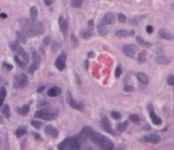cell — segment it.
Segmentation results:
<instances>
[{"instance_id":"cell-16","label":"cell","mask_w":174,"mask_h":150,"mask_svg":"<svg viewBox=\"0 0 174 150\" xmlns=\"http://www.w3.org/2000/svg\"><path fill=\"white\" fill-rule=\"evenodd\" d=\"M91 128L90 127H84L83 128V130H82V132H81V135L78 136L79 137V139H81V142L82 141H84V139H86V138H89V136H90V134H91Z\"/></svg>"},{"instance_id":"cell-35","label":"cell","mask_w":174,"mask_h":150,"mask_svg":"<svg viewBox=\"0 0 174 150\" xmlns=\"http://www.w3.org/2000/svg\"><path fill=\"white\" fill-rule=\"evenodd\" d=\"M127 125H128V122H123V123L119 124V125H117V131H119V132H122V131L127 128Z\"/></svg>"},{"instance_id":"cell-49","label":"cell","mask_w":174,"mask_h":150,"mask_svg":"<svg viewBox=\"0 0 174 150\" xmlns=\"http://www.w3.org/2000/svg\"><path fill=\"white\" fill-rule=\"evenodd\" d=\"M93 26H94V21H93V20H90V21H89V27H90V28H93Z\"/></svg>"},{"instance_id":"cell-52","label":"cell","mask_w":174,"mask_h":150,"mask_svg":"<svg viewBox=\"0 0 174 150\" xmlns=\"http://www.w3.org/2000/svg\"><path fill=\"white\" fill-rule=\"evenodd\" d=\"M0 122H3V119H1V118H0Z\"/></svg>"},{"instance_id":"cell-5","label":"cell","mask_w":174,"mask_h":150,"mask_svg":"<svg viewBox=\"0 0 174 150\" xmlns=\"http://www.w3.org/2000/svg\"><path fill=\"white\" fill-rule=\"evenodd\" d=\"M26 84H27V76H26L25 73L20 72V73H18V75L14 77V86H16L17 89H21V87H24Z\"/></svg>"},{"instance_id":"cell-33","label":"cell","mask_w":174,"mask_h":150,"mask_svg":"<svg viewBox=\"0 0 174 150\" xmlns=\"http://www.w3.org/2000/svg\"><path fill=\"white\" fill-rule=\"evenodd\" d=\"M3 113L5 115L6 118H10L11 113H10V106H8V105H4V106H3Z\"/></svg>"},{"instance_id":"cell-12","label":"cell","mask_w":174,"mask_h":150,"mask_svg":"<svg viewBox=\"0 0 174 150\" xmlns=\"http://www.w3.org/2000/svg\"><path fill=\"white\" fill-rule=\"evenodd\" d=\"M66 101H68L69 105H70V106H72L74 109H76V110H79V111L82 110V105H81L79 103H77V102H76V101L72 98V96H71V94H70V92H69V94H68V96H66Z\"/></svg>"},{"instance_id":"cell-45","label":"cell","mask_w":174,"mask_h":150,"mask_svg":"<svg viewBox=\"0 0 174 150\" xmlns=\"http://www.w3.org/2000/svg\"><path fill=\"white\" fill-rule=\"evenodd\" d=\"M124 90H126L127 92H129V91H133L134 87H133V86H126V87H124Z\"/></svg>"},{"instance_id":"cell-28","label":"cell","mask_w":174,"mask_h":150,"mask_svg":"<svg viewBox=\"0 0 174 150\" xmlns=\"http://www.w3.org/2000/svg\"><path fill=\"white\" fill-rule=\"evenodd\" d=\"M136 42H137L140 45L144 46V47H151V46H152V44H151V43H147L146 40H143L141 37H137V38H136Z\"/></svg>"},{"instance_id":"cell-46","label":"cell","mask_w":174,"mask_h":150,"mask_svg":"<svg viewBox=\"0 0 174 150\" xmlns=\"http://www.w3.org/2000/svg\"><path fill=\"white\" fill-rule=\"evenodd\" d=\"M49 43H50V37H46L44 39V45H49Z\"/></svg>"},{"instance_id":"cell-36","label":"cell","mask_w":174,"mask_h":150,"mask_svg":"<svg viewBox=\"0 0 174 150\" xmlns=\"http://www.w3.org/2000/svg\"><path fill=\"white\" fill-rule=\"evenodd\" d=\"M111 117L117 121V119L121 118V113H120V112H116V111H111Z\"/></svg>"},{"instance_id":"cell-32","label":"cell","mask_w":174,"mask_h":150,"mask_svg":"<svg viewBox=\"0 0 174 150\" xmlns=\"http://www.w3.org/2000/svg\"><path fill=\"white\" fill-rule=\"evenodd\" d=\"M137 61H139V63H144V62H146V52H144V51L140 52Z\"/></svg>"},{"instance_id":"cell-30","label":"cell","mask_w":174,"mask_h":150,"mask_svg":"<svg viewBox=\"0 0 174 150\" xmlns=\"http://www.w3.org/2000/svg\"><path fill=\"white\" fill-rule=\"evenodd\" d=\"M25 134H26V129H25L24 127L18 128L17 131H16V136H17V137H21V136H24Z\"/></svg>"},{"instance_id":"cell-21","label":"cell","mask_w":174,"mask_h":150,"mask_svg":"<svg viewBox=\"0 0 174 150\" xmlns=\"http://www.w3.org/2000/svg\"><path fill=\"white\" fill-rule=\"evenodd\" d=\"M136 77H137V79H139L142 84H148V82H149L148 76H147V75H144V73H142V72L137 73V75H136Z\"/></svg>"},{"instance_id":"cell-2","label":"cell","mask_w":174,"mask_h":150,"mask_svg":"<svg viewBox=\"0 0 174 150\" xmlns=\"http://www.w3.org/2000/svg\"><path fill=\"white\" fill-rule=\"evenodd\" d=\"M79 146H81L79 137H69L58 145V149L59 150H77L79 149Z\"/></svg>"},{"instance_id":"cell-6","label":"cell","mask_w":174,"mask_h":150,"mask_svg":"<svg viewBox=\"0 0 174 150\" xmlns=\"http://www.w3.org/2000/svg\"><path fill=\"white\" fill-rule=\"evenodd\" d=\"M39 63H40L39 54L37 53V51L32 50V63H31L30 68H28V71H30L31 73H32V72H35V71L39 68Z\"/></svg>"},{"instance_id":"cell-29","label":"cell","mask_w":174,"mask_h":150,"mask_svg":"<svg viewBox=\"0 0 174 150\" xmlns=\"http://www.w3.org/2000/svg\"><path fill=\"white\" fill-rule=\"evenodd\" d=\"M155 61L159 64H168L169 63V59L168 58H165V57H156Z\"/></svg>"},{"instance_id":"cell-20","label":"cell","mask_w":174,"mask_h":150,"mask_svg":"<svg viewBox=\"0 0 174 150\" xmlns=\"http://www.w3.org/2000/svg\"><path fill=\"white\" fill-rule=\"evenodd\" d=\"M116 36L117 37H132L134 36V31H126V30H119V31H116Z\"/></svg>"},{"instance_id":"cell-51","label":"cell","mask_w":174,"mask_h":150,"mask_svg":"<svg viewBox=\"0 0 174 150\" xmlns=\"http://www.w3.org/2000/svg\"><path fill=\"white\" fill-rule=\"evenodd\" d=\"M0 17H1V18H6V17H7V15H6V14H5V13H1V14H0Z\"/></svg>"},{"instance_id":"cell-41","label":"cell","mask_w":174,"mask_h":150,"mask_svg":"<svg viewBox=\"0 0 174 150\" xmlns=\"http://www.w3.org/2000/svg\"><path fill=\"white\" fill-rule=\"evenodd\" d=\"M119 20H120L121 23H124V21H126V17H124V14L120 13V14H119Z\"/></svg>"},{"instance_id":"cell-40","label":"cell","mask_w":174,"mask_h":150,"mask_svg":"<svg viewBox=\"0 0 174 150\" xmlns=\"http://www.w3.org/2000/svg\"><path fill=\"white\" fill-rule=\"evenodd\" d=\"M167 83H168L169 85H173V86H174V76H170V77L168 78Z\"/></svg>"},{"instance_id":"cell-37","label":"cell","mask_w":174,"mask_h":150,"mask_svg":"<svg viewBox=\"0 0 174 150\" xmlns=\"http://www.w3.org/2000/svg\"><path fill=\"white\" fill-rule=\"evenodd\" d=\"M31 124H32V127H35L36 129H39V128L42 127V122H39V121H32Z\"/></svg>"},{"instance_id":"cell-18","label":"cell","mask_w":174,"mask_h":150,"mask_svg":"<svg viewBox=\"0 0 174 150\" xmlns=\"http://www.w3.org/2000/svg\"><path fill=\"white\" fill-rule=\"evenodd\" d=\"M59 27H61V31L63 32L64 37H65L66 32H68V21L63 17H59Z\"/></svg>"},{"instance_id":"cell-13","label":"cell","mask_w":174,"mask_h":150,"mask_svg":"<svg viewBox=\"0 0 174 150\" xmlns=\"http://www.w3.org/2000/svg\"><path fill=\"white\" fill-rule=\"evenodd\" d=\"M101 125H102V128H103L107 132H109V134H114V130L111 129V124H110L109 119H108L107 117H103V118H102V121H101Z\"/></svg>"},{"instance_id":"cell-8","label":"cell","mask_w":174,"mask_h":150,"mask_svg":"<svg viewBox=\"0 0 174 150\" xmlns=\"http://www.w3.org/2000/svg\"><path fill=\"white\" fill-rule=\"evenodd\" d=\"M97 144H98L102 149H105V150H110V149L114 148V143H112L109 138H107L105 136H102V135H101V137H100Z\"/></svg>"},{"instance_id":"cell-25","label":"cell","mask_w":174,"mask_h":150,"mask_svg":"<svg viewBox=\"0 0 174 150\" xmlns=\"http://www.w3.org/2000/svg\"><path fill=\"white\" fill-rule=\"evenodd\" d=\"M6 98V89L5 87H0V108L4 104V101Z\"/></svg>"},{"instance_id":"cell-24","label":"cell","mask_w":174,"mask_h":150,"mask_svg":"<svg viewBox=\"0 0 174 150\" xmlns=\"http://www.w3.org/2000/svg\"><path fill=\"white\" fill-rule=\"evenodd\" d=\"M91 30H82L81 31V37L83 38V39H89V38H91Z\"/></svg>"},{"instance_id":"cell-42","label":"cell","mask_w":174,"mask_h":150,"mask_svg":"<svg viewBox=\"0 0 174 150\" xmlns=\"http://www.w3.org/2000/svg\"><path fill=\"white\" fill-rule=\"evenodd\" d=\"M71 40H72V45H74V47H76L77 46V39H76V37L72 35L71 36Z\"/></svg>"},{"instance_id":"cell-4","label":"cell","mask_w":174,"mask_h":150,"mask_svg":"<svg viewBox=\"0 0 174 150\" xmlns=\"http://www.w3.org/2000/svg\"><path fill=\"white\" fill-rule=\"evenodd\" d=\"M36 117L37 118H42L44 119V121H51V119H53L56 117V113L51 112L49 109H40L38 111H36Z\"/></svg>"},{"instance_id":"cell-3","label":"cell","mask_w":174,"mask_h":150,"mask_svg":"<svg viewBox=\"0 0 174 150\" xmlns=\"http://www.w3.org/2000/svg\"><path fill=\"white\" fill-rule=\"evenodd\" d=\"M10 47H11V50H12L13 52L17 53L16 56L19 58V61L26 65V63L28 62V56H27L26 52L23 50V47L20 46V44H19L18 42H17V43H11V44H10Z\"/></svg>"},{"instance_id":"cell-39","label":"cell","mask_w":174,"mask_h":150,"mask_svg":"<svg viewBox=\"0 0 174 150\" xmlns=\"http://www.w3.org/2000/svg\"><path fill=\"white\" fill-rule=\"evenodd\" d=\"M14 61H16V63H17V65H18V66H20V68H24V66H25V64H24V63H21V62L19 61V58H18L17 56H14Z\"/></svg>"},{"instance_id":"cell-43","label":"cell","mask_w":174,"mask_h":150,"mask_svg":"<svg viewBox=\"0 0 174 150\" xmlns=\"http://www.w3.org/2000/svg\"><path fill=\"white\" fill-rule=\"evenodd\" d=\"M44 90H45V86H40V87L37 89V92H38V94H42V92L44 91Z\"/></svg>"},{"instance_id":"cell-11","label":"cell","mask_w":174,"mask_h":150,"mask_svg":"<svg viewBox=\"0 0 174 150\" xmlns=\"http://www.w3.org/2000/svg\"><path fill=\"white\" fill-rule=\"evenodd\" d=\"M142 141L149 142V143H153V144H156V143L160 142V136L156 135V134H151V135H147V136H143Z\"/></svg>"},{"instance_id":"cell-15","label":"cell","mask_w":174,"mask_h":150,"mask_svg":"<svg viewBox=\"0 0 174 150\" xmlns=\"http://www.w3.org/2000/svg\"><path fill=\"white\" fill-rule=\"evenodd\" d=\"M159 35H160L161 38H163V39H166V40H172V39H174V36H173L169 31H167L166 28H160V30H159Z\"/></svg>"},{"instance_id":"cell-10","label":"cell","mask_w":174,"mask_h":150,"mask_svg":"<svg viewBox=\"0 0 174 150\" xmlns=\"http://www.w3.org/2000/svg\"><path fill=\"white\" fill-rule=\"evenodd\" d=\"M136 52H137V47H136L135 45L129 44V45H126V46L123 47V53H124L127 57H134Z\"/></svg>"},{"instance_id":"cell-38","label":"cell","mask_w":174,"mask_h":150,"mask_svg":"<svg viewBox=\"0 0 174 150\" xmlns=\"http://www.w3.org/2000/svg\"><path fill=\"white\" fill-rule=\"evenodd\" d=\"M121 72H122L121 66H117V68H116V70H115V77H116V78H119V77L121 76Z\"/></svg>"},{"instance_id":"cell-50","label":"cell","mask_w":174,"mask_h":150,"mask_svg":"<svg viewBox=\"0 0 174 150\" xmlns=\"http://www.w3.org/2000/svg\"><path fill=\"white\" fill-rule=\"evenodd\" d=\"M88 56H89V58H93V57H95V53H94V52L91 51V52H90V53H89Z\"/></svg>"},{"instance_id":"cell-17","label":"cell","mask_w":174,"mask_h":150,"mask_svg":"<svg viewBox=\"0 0 174 150\" xmlns=\"http://www.w3.org/2000/svg\"><path fill=\"white\" fill-rule=\"evenodd\" d=\"M114 21H115V17H114V14H112L111 12L105 13V15H104L103 19H102V24H104V25L114 24Z\"/></svg>"},{"instance_id":"cell-48","label":"cell","mask_w":174,"mask_h":150,"mask_svg":"<svg viewBox=\"0 0 174 150\" xmlns=\"http://www.w3.org/2000/svg\"><path fill=\"white\" fill-rule=\"evenodd\" d=\"M4 66H5V68H7L8 70H12V65H8V64H6V63H4Z\"/></svg>"},{"instance_id":"cell-9","label":"cell","mask_w":174,"mask_h":150,"mask_svg":"<svg viewBox=\"0 0 174 150\" xmlns=\"http://www.w3.org/2000/svg\"><path fill=\"white\" fill-rule=\"evenodd\" d=\"M147 109H148V111H149V116H151V118H152L153 124H155V125H160V124L162 123V121H161V118H160L159 116H156V115H155L153 106L149 104V105L147 106Z\"/></svg>"},{"instance_id":"cell-19","label":"cell","mask_w":174,"mask_h":150,"mask_svg":"<svg viewBox=\"0 0 174 150\" xmlns=\"http://www.w3.org/2000/svg\"><path fill=\"white\" fill-rule=\"evenodd\" d=\"M45 132H46L47 135L54 137V138L58 136V130H57L54 127H52V125H47V127L45 128Z\"/></svg>"},{"instance_id":"cell-23","label":"cell","mask_w":174,"mask_h":150,"mask_svg":"<svg viewBox=\"0 0 174 150\" xmlns=\"http://www.w3.org/2000/svg\"><path fill=\"white\" fill-rule=\"evenodd\" d=\"M28 111H30V105H27V104L21 106L20 109H18V113L21 115V116H26L28 113Z\"/></svg>"},{"instance_id":"cell-34","label":"cell","mask_w":174,"mask_h":150,"mask_svg":"<svg viewBox=\"0 0 174 150\" xmlns=\"http://www.w3.org/2000/svg\"><path fill=\"white\" fill-rule=\"evenodd\" d=\"M129 121H132L133 123H139L140 122V117H139V115H130L129 116Z\"/></svg>"},{"instance_id":"cell-26","label":"cell","mask_w":174,"mask_h":150,"mask_svg":"<svg viewBox=\"0 0 174 150\" xmlns=\"http://www.w3.org/2000/svg\"><path fill=\"white\" fill-rule=\"evenodd\" d=\"M17 38H18V43L26 44V42H27V38L23 32H17Z\"/></svg>"},{"instance_id":"cell-22","label":"cell","mask_w":174,"mask_h":150,"mask_svg":"<svg viewBox=\"0 0 174 150\" xmlns=\"http://www.w3.org/2000/svg\"><path fill=\"white\" fill-rule=\"evenodd\" d=\"M97 31H98V33L101 36H107V33H108V30H107V27H105L104 24H100L97 26Z\"/></svg>"},{"instance_id":"cell-27","label":"cell","mask_w":174,"mask_h":150,"mask_svg":"<svg viewBox=\"0 0 174 150\" xmlns=\"http://www.w3.org/2000/svg\"><path fill=\"white\" fill-rule=\"evenodd\" d=\"M30 17H31V20H37L38 12H37V8L36 7H31L30 8Z\"/></svg>"},{"instance_id":"cell-31","label":"cell","mask_w":174,"mask_h":150,"mask_svg":"<svg viewBox=\"0 0 174 150\" xmlns=\"http://www.w3.org/2000/svg\"><path fill=\"white\" fill-rule=\"evenodd\" d=\"M82 3H83V0H71V6L75 8H78L82 6Z\"/></svg>"},{"instance_id":"cell-47","label":"cell","mask_w":174,"mask_h":150,"mask_svg":"<svg viewBox=\"0 0 174 150\" xmlns=\"http://www.w3.org/2000/svg\"><path fill=\"white\" fill-rule=\"evenodd\" d=\"M44 3H45V5H51L52 4V0H44Z\"/></svg>"},{"instance_id":"cell-7","label":"cell","mask_w":174,"mask_h":150,"mask_svg":"<svg viewBox=\"0 0 174 150\" xmlns=\"http://www.w3.org/2000/svg\"><path fill=\"white\" fill-rule=\"evenodd\" d=\"M54 65L56 68L58 69V71H63L66 66V54L65 53H62L57 57L56 62H54Z\"/></svg>"},{"instance_id":"cell-44","label":"cell","mask_w":174,"mask_h":150,"mask_svg":"<svg viewBox=\"0 0 174 150\" xmlns=\"http://www.w3.org/2000/svg\"><path fill=\"white\" fill-rule=\"evenodd\" d=\"M146 31H147L148 33H152V32H153V27H152V26H147V27H146Z\"/></svg>"},{"instance_id":"cell-1","label":"cell","mask_w":174,"mask_h":150,"mask_svg":"<svg viewBox=\"0 0 174 150\" xmlns=\"http://www.w3.org/2000/svg\"><path fill=\"white\" fill-rule=\"evenodd\" d=\"M21 26H23V33L24 35H27L30 37H36V36H39L44 32V26L42 23H37V20H21Z\"/></svg>"},{"instance_id":"cell-14","label":"cell","mask_w":174,"mask_h":150,"mask_svg":"<svg viewBox=\"0 0 174 150\" xmlns=\"http://www.w3.org/2000/svg\"><path fill=\"white\" fill-rule=\"evenodd\" d=\"M62 94V89L59 86H52L47 90V95L50 97H58Z\"/></svg>"}]
</instances>
